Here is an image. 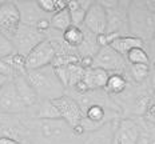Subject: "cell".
Returning <instances> with one entry per match:
<instances>
[{
	"mask_svg": "<svg viewBox=\"0 0 155 144\" xmlns=\"http://www.w3.org/2000/svg\"><path fill=\"white\" fill-rule=\"evenodd\" d=\"M25 78L41 100H54L64 95V87L58 79L52 66L27 71Z\"/></svg>",
	"mask_w": 155,
	"mask_h": 144,
	"instance_id": "cell-1",
	"label": "cell"
},
{
	"mask_svg": "<svg viewBox=\"0 0 155 144\" xmlns=\"http://www.w3.org/2000/svg\"><path fill=\"white\" fill-rule=\"evenodd\" d=\"M128 24L130 31L135 37L143 40L155 35V15L150 14L144 3H130L128 5Z\"/></svg>",
	"mask_w": 155,
	"mask_h": 144,
	"instance_id": "cell-2",
	"label": "cell"
},
{
	"mask_svg": "<svg viewBox=\"0 0 155 144\" xmlns=\"http://www.w3.org/2000/svg\"><path fill=\"white\" fill-rule=\"evenodd\" d=\"M46 39H47L46 34L39 32L35 27L20 24L18 31L11 37V41L14 44L15 52L20 53L21 56L25 57L39 43H41V41Z\"/></svg>",
	"mask_w": 155,
	"mask_h": 144,
	"instance_id": "cell-3",
	"label": "cell"
},
{
	"mask_svg": "<svg viewBox=\"0 0 155 144\" xmlns=\"http://www.w3.org/2000/svg\"><path fill=\"white\" fill-rule=\"evenodd\" d=\"M107 12V31L108 34H118L128 28V5L126 2H99Z\"/></svg>",
	"mask_w": 155,
	"mask_h": 144,
	"instance_id": "cell-4",
	"label": "cell"
},
{
	"mask_svg": "<svg viewBox=\"0 0 155 144\" xmlns=\"http://www.w3.org/2000/svg\"><path fill=\"white\" fill-rule=\"evenodd\" d=\"M92 67L102 68L108 73H122L126 68V60L111 47H101L96 55L94 56Z\"/></svg>",
	"mask_w": 155,
	"mask_h": 144,
	"instance_id": "cell-5",
	"label": "cell"
},
{
	"mask_svg": "<svg viewBox=\"0 0 155 144\" xmlns=\"http://www.w3.org/2000/svg\"><path fill=\"white\" fill-rule=\"evenodd\" d=\"M20 24V12H19L16 3L2 2L0 4V34L11 39Z\"/></svg>",
	"mask_w": 155,
	"mask_h": 144,
	"instance_id": "cell-6",
	"label": "cell"
},
{
	"mask_svg": "<svg viewBox=\"0 0 155 144\" xmlns=\"http://www.w3.org/2000/svg\"><path fill=\"white\" fill-rule=\"evenodd\" d=\"M55 57V51L51 46L50 40L46 39L39 43L34 50L25 56V69L34 71V69L43 68V67L51 66Z\"/></svg>",
	"mask_w": 155,
	"mask_h": 144,
	"instance_id": "cell-7",
	"label": "cell"
},
{
	"mask_svg": "<svg viewBox=\"0 0 155 144\" xmlns=\"http://www.w3.org/2000/svg\"><path fill=\"white\" fill-rule=\"evenodd\" d=\"M52 103L59 111L60 117L71 127L82 123V120L84 119V114H83V110L80 108L79 103L71 96L63 95L58 99H54Z\"/></svg>",
	"mask_w": 155,
	"mask_h": 144,
	"instance_id": "cell-8",
	"label": "cell"
},
{
	"mask_svg": "<svg viewBox=\"0 0 155 144\" xmlns=\"http://www.w3.org/2000/svg\"><path fill=\"white\" fill-rule=\"evenodd\" d=\"M84 28L92 32L94 35H101L107 31V12L99 2L90 5L84 18Z\"/></svg>",
	"mask_w": 155,
	"mask_h": 144,
	"instance_id": "cell-9",
	"label": "cell"
},
{
	"mask_svg": "<svg viewBox=\"0 0 155 144\" xmlns=\"http://www.w3.org/2000/svg\"><path fill=\"white\" fill-rule=\"evenodd\" d=\"M25 110L16 94L15 84L12 80H8L0 89V114H20Z\"/></svg>",
	"mask_w": 155,
	"mask_h": 144,
	"instance_id": "cell-10",
	"label": "cell"
},
{
	"mask_svg": "<svg viewBox=\"0 0 155 144\" xmlns=\"http://www.w3.org/2000/svg\"><path fill=\"white\" fill-rule=\"evenodd\" d=\"M115 136L119 144H139L140 130L132 119H122L115 128Z\"/></svg>",
	"mask_w": 155,
	"mask_h": 144,
	"instance_id": "cell-11",
	"label": "cell"
},
{
	"mask_svg": "<svg viewBox=\"0 0 155 144\" xmlns=\"http://www.w3.org/2000/svg\"><path fill=\"white\" fill-rule=\"evenodd\" d=\"M15 84V89L16 94H18L20 101L23 103V105L25 108L27 107H32L39 101V96L35 92L34 87L30 84V82L27 80L25 75H16L14 79H12Z\"/></svg>",
	"mask_w": 155,
	"mask_h": 144,
	"instance_id": "cell-12",
	"label": "cell"
},
{
	"mask_svg": "<svg viewBox=\"0 0 155 144\" xmlns=\"http://www.w3.org/2000/svg\"><path fill=\"white\" fill-rule=\"evenodd\" d=\"M54 69H55L58 79L60 80V83H62V85L64 88L75 87L80 80H83L84 71H86L79 63L70 64L67 67H59V68H54Z\"/></svg>",
	"mask_w": 155,
	"mask_h": 144,
	"instance_id": "cell-13",
	"label": "cell"
},
{
	"mask_svg": "<svg viewBox=\"0 0 155 144\" xmlns=\"http://www.w3.org/2000/svg\"><path fill=\"white\" fill-rule=\"evenodd\" d=\"M67 126L68 124L63 119H54V120L40 119L38 123L39 132L46 140H55L62 137L66 133Z\"/></svg>",
	"mask_w": 155,
	"mask_h": 144,
	"instance_id": "cell-14",
	"label": "cell"
},
{
	"mask_svg": "<svg viewBox=\"0 0 155 144\" xmlns=\"http://www.w3.org/2000/svg\"><path fill=\"white\" fill-rule=\"evenodd\" d=\"M16 5L20 12V21L24 25L35 27L39 20L46 18V14L41 12L36 2H20L16 3Z\"/></svg>",
	"mask_w": 155,
	"mask_h": 144,
	"instance_id": "cell-15",
	"label": "cell"
},
{
	"mask_svg": "<svg viewBox=\"0 0 155 144\" xmlns=\"http://www.w3.org/2000/svg\"><path fill=\"white\" fill-rule=\"evenodd\" d=\"M108 72H106L102 68H88L84 71V76H83V82L86 83V85L88 87L90 91H98L101 88H104L106 83L108 79Z\"/></svg>",
	"mask_w": 155,
	"mask_h": 144,
	"instance_id": "cell-16",
	"label": "cell"
},
{
	"mask_svg": "<svg viewBox=\"0 0 155 144\" xmlns=\"http://www.w3.org/2000/svg\"><path fill=\"white\" fill-rule=\"evenodd\" d=\"M91 4H92V2H88V0H80V2L71 0V2H67V9H68V12L71 15L72 25L80 27L83 24L86 14Z\"/></svg>",
	"mask_w": 155,
	"mask_h": 144,
	"instance_id": "cell-17",
	"label": "cell"
},
{
	"mask_svg": "<svg viewBox=\"0 0 155 144\" xmlns=\"http://www.w3.org/2000/svg\"><path fill=\"white\" fill-rule=\"evenodd\" d=\"M112 50H115L118 53H120L122 56H126V53L128 51L134 50V48L143 47V40L135 36H127V35H122V36L116 37V39L111 43Z\"/></svg>",
	"mask_w": 155,
	"mask_h": 144,
	"instance_id": "cell-18",
	"label": "cell"
},
{
	"mask_svg": "<svg viewBox=\"0 0 155 144\" xmlns=\"http://www.w3.org/2000/svg\"><path fill=\"white\" fill-rule=\"evenodd\" d=\"M114 132H115V128H112L111 123L108 121V123H106L99 130L94 131L92 135L86 142V144H111Z\"/></svg>",
	"mask_w": 155,
	"mask_h": 144,
	"instance_id": "cell-19",
	"label": "cell"
},
{
	"mask_svg": "<svg viewBox=\"0 0 155 144\" xmlns=\"http://www.w3.org/2000/svg\"><path fill=\"white\" fill-rule=\"evenodd\" d=\"M126 88H127V79L123 76V73H110L103 89L108 95H120Z\"/></svg>",
	"mask_w": 155,
	"mask_h": 144,
	"instance_id": "cell-20",
	"label": "cell"
},
{
	"mask_svg": "<svg viewBox=\"0 0 155 144\" xmlns=\"http://www.w3.org/2000/svg\"><path fill=\"white\" fill-rule=\"evenodd\" d=\"M62 39L64 40V43H66L67 46L78 50V48L80 47V44L83 43L84 34H83V30L80 27L71 25L70 28H67V30L62 34Z\"/></svg>",
	"mask_w": 155,
	"mask_h": 144,
	"instance_id": "cell-21",
	"label": "cell"
},
{
	"mask_svg": "<svg viewBox=\"0 0 155 144\" xmlns=\"http://www.w3.org/2000/svg\"><path fill=\"white\" fill-rule=\"evenodd\" d=\"M50 23H51V28L56 31H60L63 34L67 28H70L72 25V20H71V15L68 12V9H63V11L59 12H55V14L51 16L50 19Z\"/></svg>",
	"mask_w": 155,
	"mask_h": 144,
	"instance_id": "cell-22",
	"label": "cell"
},
{
	"mask_svg": "<svg viewBox=\"0 0 155 144\" xmlns=\"http://www.w3.org/2000/svg\"><path fill=\"white\" fill-rule=\"evenodd\" d=\"M38 116H39V119H48V120L62 119L59 111L55 107L52 100H41L40 107H39Z\"/></svg>",
	"mask_w": 155,
	"mask_h": 144,
	"instance_id": "cell-23",
	"label": "cell"
},
{
	"mask_svg": "<svg viewBox=\"0 0 155 144\" xmlns=\"http://www.w3.org/2000/svg\"><path fill=\"white\" fill-rule=\"evenodd\" d=\"M3 60L12 68V71L15 72V76L16 75H25V73H27V69H25V57L21 56L20 53L14 52L12 55H9L8 57H5V59H3Z\"/></svg>",
	"mask_w": 155,
	"mask_h": 144,
	"instance_id": "cell-24",
	"label": "cell"
},
{
	"mask_svg": "<svg viewBox=\"0 0 155 144\" xmlns=\"http://www.w3.org/2000/svg\"><path fill=\"white\" fill-rule=\"evenodd\" d=\"M126 60L130 63V66H135V64H146V66H150V56L143 50V47L134 48V50L128 51L126 53Z\"/></svg>",
	"mask_w": 155,
	"mask_h": 144,
	"instance_id": "cell-25",
	"label": "cell"
},
{
	"mask_svg": "<svg viewBox=\"0 0 155 144\" xmlns=\"http://www.w3.org/2000/svg\"><path fill=\"white\" fill-rule=\"evenodd\" d=\"M130 72H131V76L134 78L135 82L142 83L150 76V66H146V64L130 66Z\"/></svg>",
	"mask_w": 155,
	"mask_h": 144,
	"instance_id": "cell-26",
	"label": "cell"
},
{
	"mask_svg": "<svg viewBox=\"0 0 155 144\" xmlns=\"http://www.w3.org/2000/svg\"><path fill=\"white\" fill-rule=\"evenodd\" d=\"M14 52H15V48H14V44H12L11 39H8L7 36L0 34V60L8 57Z\"/></svg>",
	"mask_w": 155,
	"mask_h": 144,
	"instance_id": "cell-27",
	"label": "cell"
},
{
	"mask_svg": "<svg viewBox=\"0 0 155 144\" xmlns=\"http://www.w3.org/2000/svg\"><path fill=\"white\" fill-rule=\"evenodd\" d=\"M119 36H120V35H118V34H108V32H104V34L96 35V43H98L99 47H110L112 41Z\"/></svg>",
	"mask_w": 155,
	"mask_h": 144,
	"instance_id": "cell-28",
	"label": "cell"
},
{
	"mask_svg": "<svg viewBox=\"0 0 155 144\" xmlns=\"http://www.w3.org/2000/svg\"><path fill=\"white\" fill-rule=\"evenodd\" d=\"M38 3V7L41 9V12L44 14H55V3L52 0H39Z\"/></svg>",
	"mask_w": 155,
	"mask_h": 144,
	"instance_id": "cell-29",
	"label": "cell"
},
{
	"mask_svg": "<svg viewBox=\"0 0 155 144\" xmlns=\"http://www.w3.org/2000/svg\"><path fill=\"white\" fill-rule=\"evenodd\" d=\"M0 75L5 76V78H8L11 80L15 78V72L12 71V68L4 62V60H0Z\"/></svg>",
	"mask_w": 155,
	"mask_h": 144,
	"instance_id": "cell-30",
	"label": "cell"
},
{
	"mask_svg": "<svg viewBox=\"0 0 155 144\" xmlns=\"http://www.w3.org/2000/svg\"><path fill=\"white\" fill-rule=\"evenodd\" d=\"M35 28H36L39 32H41V34H46V32L50 31V28H51L50 19L44 18V19H41V20H39L36 23V25H35Z\"/></svg>",
	"mask_w": 155,
	"mask_h": 144,
	"instance_id": "cell-31",
	"label": "cell"
},
{
	"mask_svg": "<svg viewBox=\"0 0 155 144\" xmlns=\"http://www.w3.org/2000/svg\"><path fill=\"white\" fill-rule=\"evenodd\" d=\"M144 114H146V119L150 121V123L155 124V101L151 104H148V107H147V110Z\"/></svg>",
	"mask_w": 155,
	"mask_h": 144,
	"instance_id": "cell-32",
	"label": "cell"
},
{
	"mask_svg": "<svg viewBox=\"0 0 155 144\" xmlns=\"http://www.w3.org/2000/svg\"><path fill=\"white\" fill-rule=\"evenodd\" d=\"M0 144H21V143L20 140L15 139V137L4 135V136H0Z\"/></svg>",
	"mask_w": 155,
	"mask_h": 144,
	"instance_id": "cell-33",
	"label": "cell"
},
{
	"mask_svg": "<svg viewBox=\"0 0 155 144\" xmlns=\"http://www.w3.org/2000/svg\"><path fill=\"white\" fill-rule=\"evenodd\" d=\"M144 3V7L147 8V11L150 14L155 15V0H148V2H143Z\"/></svg>",
	"mask_w": 155,
	"mask_h": 144,
	"instance_id": "cell-34",
	"label": "cell"
},
{
	"mask_svg": "<svg viewBox=\"0 0 155 144\" xmlns=\"http://www.w3.org/2000/svg\"><path fill=\"white\" fill-rule=\"evenodd\" d=\"M55 3V12L63 11V9L67 8V3L66 2H54Z\"/></svg>",
	"mask_w": 155,
	"mask_h": 144,
	"instance_id": "cell-35",
	"label": "cell"
},
{
	"mask_svg": "<svg viewBox=\"0 0 155 144\" xmlns=\"http://www.w3.org/2000/svg\"><path fill=\"white\" fill-rule=\"evenodd\" d=\"M150 75L153 76V84L155 87V60H153V63L150 64Z\"/></svg>",
	"mask_w": 155,
	"mask_h": 144,
	"instance_id": "cell-36",
	"label": "cell"
},
{
	"mask_svg": "<svg viewBox=\"0 0 155 144\" xmlns=\"http://www.w3.org/2000/svg\"><path fill=\"white\" fill-rule=\"evenodd\" d=\"M8 80H11V79H8V78H5V76H2V75H0V89H2V87L8 82Z\"/></svg>",
	"mask_w": 155,
	"mask_h": 144,
	"instance_id": "cell-37",
	"label": "cell"
},
{
	"mask_svg": "<svg viewBox=\"0 0 155 144\" xmlns=\"http://www.w3.org/2000/svg\"><path fill=\"white\" fill-rule=\"evenodd\" d=\"M111 144H119L118 143V139H116V136H115V132H114V136H112V142Z\"/></svg>",
	"mask_w": 155,
	"mask_h": 144,
	"instance_id": "cell-38",
	"label": "cell"
},
{
	"mask_svg": "<svg viewBox=\"0 0 155 144\" xmlns=\"http://www.w3.org/2000/svg\"><path fill=\"white\" fill-rule=\"evenodd\" d=\"M154 98H155V89H154Z\"/></svg>",
	"mask_w": 155,
	"mask_h": 144,
	"instance_id": "cell-39",
	"label": "cell"
}]
</instances>
